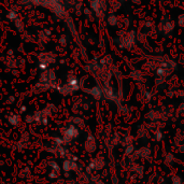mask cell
<instances>
[{
    "label": "cell",
    "mask_w": 184,
    "mask_h": 184,
    "mask_svg": "<svg viewBox=\"0 0 184 184\" xmlns=\"http://www.w3.org/2000/svg\"><path fill=\"white\" fill-rule=\"evenodd\" d=\"M78 135H79L78 129H76L73 125H71V126H69L65 131H63V141L70 142L71 140H73Z\"/></svg>",
    "instance_id": "obj_1"
},
{
    "label": "cell",
    "mask_w": 184,
    "mask_h": 184,
    "mask_svg": "<svg viewBox=\"0 0 184 184\" xmlns=\"http://www.w3.org/2000/svg\"><path fill=\"white\" fill-rule=\"evenodd\" d=\"M76 163H74L72 159H67V161L63 163V169L66 170V171H71V170L76 169Z\"/></svg>",
    "instance_id": "obj_2"
},
{
    "label": "cell",
    "mask_w": 184,
    "mask_h": 184,
    "mask_svg": "<svg viewBox=\"0 0 184 184\" xmlns=\"http://www.w3.org/2000/svg\"><path fill=\"white\" fill-rule=\"evenodd\" d=\"M8 120H9V122H10L12 125H14V126L15 125H18V123H19V117H18V115H16V114L9 115Z\"/></svg>",
    "instance_id": "obj_3"
}]
</instances>
